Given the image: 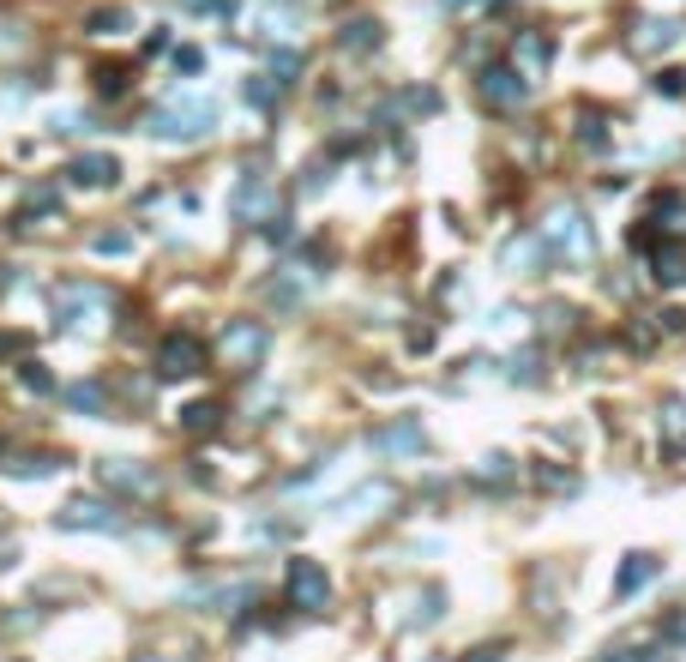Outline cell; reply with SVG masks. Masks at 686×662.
I'll return each instance as SVG.
<instances>
[{
    "label": "cell",
    "mask_w": 686,
    "mask_h": 662,
    "mask_svg": "<svg viewBox=\"0 0 686 662\" xmlns=\"http://www.w3.org/2000/svg\"><path fill=\"white\" fill-rule=\"evenodd\" d=\"M211 127H217V102L211 97H175V102H163L157 115H151V133H157L163 144H193V139H205Z\"/></svg>",
    "instance_id": "6da1fadb"
},
{
    "label": "cell",
    "mask_w": 686,
    "mask_h": 662,
    "mask_svg": "<svg viewBox=\"0 0 686 662\" xmlns=\"http://www.w3.org/2000/svg\"><path fill=\"white\" fill-rule=\"evenodd\" d=\"M542 247H548V260H566V265H584L590 253H596V235H590L584 211H572V205H560V211H548L542 230Z\"/></svg>",
    "instance_id": "7a4b0ae2"
},
{
    "label": "cell",
    "mask_w": 686,
    "mask_h": 662,
    "mask_svg": "<svg viewBox=\"0 0 686 662\" xmlns=\"http://www.w3.org/2000/svg\"><path fill=\"white\" fill-rule=\"evenodd\" d=\"M102 314H109V289H102V283L67 277V283L55 289V326L60 331H85V326H97Z\"/></svg>",
    "instance_id": "3957f363"
},
{
    "label": "cell",
    "mask_w": 686,
    "mask_h": 662,
    "mask_svg": "<svg viewBox=\"0 0 686 662\" xmlns=\"http://www.w3.org/2000/svg\"><path fill=\"white\" fill-rule=\"evenodd\" d=\"M223 361L235 368V374H253V368H265V349H272V331L259 326V319H229L223 326Z\"/></svg>",
    "instance_id": "277c9868"
},
{
    "label": "cell",
    "mask_w": 686,
    "mask_h": 662,
    "mask_svg": "<svg viewBox=\"0 0 686 662\" xmlns=\"http://www.w3.org/2000/svg\"><path fill=\"white\" fill-rule=\"evenodd\" d=\"M284 603L289 608H301V614H319V608L331 603V578H326V566L319 561H289V572H284Z\"/></svg>",
    "instance_id": "5b68a950"
},
{
    "label": "cell",
    "mask_w": 686,
    "mask_h": 662,
    "mask_svg": "<svg viewBox=\"0 0 686 662\" xmlns=\"http://www.w3.org/2000/svg\"><path fill=\"white\" fill-rule=\"evenodd\" d=\"M157 374L163 379H193L205 374V344L193 337V331H169L157 344Z\"/></svg>",
    "instance_id": "8992f818"
},
{
    "label": "cell",
    "mask_w": 686,
    "mask_h": 662,
    "mask_svg": "<svg viewBox=\"0 0 686 662\" xmlns=\"http://www.w3.org/2000/svg\"><path fill=\"white\" fill-rule=\"evenodd\" d=\"M229 211L241 217V223H259V230H265V223H272V217H277V193L265 187L259 175H241V187H235V199H229Z\"/></svg>",
    "instance_id": "52a82bcc"
},
{
    "label": "cell",
    "mask_w": 686,
    "mask_h": 662,
    "mask_svg": "<svg viewBox=\"0 0 686 662\" xmlns=\"http://www.w3.org/2000/svg\"><path fill=\"white\" fill-rule=\"evenodd\" d=\"M60 530H121V512H114L109 500H67L55 512Z\"/></svg>",
    "instance_id": "ba28073f"
},
{
    "label": "cell",
    "mask_w": 686,
    "mask_h": 662,
    "mask_svg": "<svg viewBox=\"0 0 686 662\" xmlns=\"http://www.w3.org/2000/svg\"><path fill=\"white\" fill-rule=\"evenodd\" d=\"M97 475L109 482V488H121V494H139V500H151V494H157V470H145V464H127V458H102V464H97Z\"/></svg>",
    "instance_id": "9c48e42d"
},
{
    "label": "cell",
    "mask_w": 686,
    "mask_h": 662,
    "mask_svg": "<svg viewBox=\"0 0 686 662\" xmlns=\"http://www.w3.org/2000/svg\"><path fill=\"white\" fill-rule=\"evenodd\" d=\"M482 97L494 102V109H518V102L530 97V79L518 67H488L482 72Z\"/></svg>",
    "instance_id": "30bf717a"
},
{
    "label": "cell",
    "mask_w": 686,
    "mask_h": 662,
    "mask_svg": "<svg viewBox=\"0 0 686 662\" xmlns=\"http://www.w3.org/2000/svg\"><path fill=\"white\" fill-rule=\"evenodd\" d=\"M657 572H662L657 554H627V561H620V572H615V596H620V603H627V596H638Z\"/></svg>",
    "instance_id": "8fae6325"
},
{
    "label": "cell",
    "mask_w": 686,
    "mask_h": 662,
    "mask_svg": "<svg viewBox=\"0 0 686 662\" xmlns=\"http://www.w3.org/2000/svg\"><path fill=\"white\" fill-rule=\"evenodd\" d=\"M681 43V25H674V18H638V25H632V48H638V55H662V48H674Z\"/></svg>",
    "instance_id": "7c38bea8"
},
{
    "label": "cell",
    "mask_w": 686,
    "mask_h": 662,
    "mask_svg": "<svg viewBox=\"0 0 686 662\" xmlns=\"http://www.w3.org/2000/svg\"><path fill=\"white\" fill-rule=\"evenodd\" d=\"M548 55H554V43H548V37H536V30H518V43H512V67L524 72V79H542Z\"/></svg>",
    "instance_id": "4fadbf2b"
},
{
    "label": "cell",
    "mask_w": 686,
    "mask_h": 662,
    "mask_svg": "<svg viewBox=\"0 0 686 662\" xmlns=\"http://www.w3.org/2000/svg\"><path fill=\"white\" fill-rule=\"evenodd\" d=\"M67 175H72V187H114V175H121V163H114L109 151H91V157H79Z\"/></svg>",
    "instance_id": "5bb4252c"
},
{
    "label": "cell",
    "mask_w": 686,
    "mask_h": 662,
    "mask_svg": "<svg viewBox=\"0 0 686 662\" xmlns=\"http://www.w3.org/2000/svg\"><path fill=\"white\" fill-rule=\"evenodd\" d=\"M650 277L657 283H686V241H662L650 253Z\"/></svg>",
    "instance_id": "9a60e30c"
},
{
    "label": "cell",
    "mask_w": 686,
    "mask_h": 662,
    "mask_svg": "<svg viewBox=\"0 0 686 662\" xmlns=\"http://www.w3.org/2000/svg\"><path fill=\"white\" fill-rule=\"evenodd\" d=\"M662 446H669V458L686 452V398H662Z\"/></svg>",
    "instance_id": "2e32d148"
},
{
    "label": "cell",
    "mask_w": 686,
    "mask_h": 662,
    "mask_svg": "<svg viewBox=\"0 0 686 662\" xmlns=\"http://www.w3.org/2000/svg\"><path fill=\"white\" fill-rule=\"evenodd\" d=\"M373 446L380 452H422L428 440H422V422H391V428L373 433Z\"/></svg>",
    "instance_id": "e0dca14e"
},
{
    "label": "cell",
    "mask_w": 686,
    "mask_h": 662,
    "mask_svg": "<svg viewBox=\"0 0 686 662\" xmlns=\"http://www.w3.org/2000/svg\"><path fill=\"white\" fill-rule=\"evenodd\" d=\"M67 403L85 410V416H102V410H109V386H102V379H79V386H67Z\"/></svg>",
    "instance_id": "ac0fdd59"
},
{
    "label": "cell",
    "mask_w": 686,
    "mask_h": 662,
    "mask_svg": "<svg viewBox=\"0 0 686 662\" xmlns=\"http://www.w3.org/2000/svg\"><path fill=\"white\" fill-rule=\"evenodd\" d=\"M217 422H223V403H217V398H199V403H187V410H181V428L187 433H217Z\"/></svg>",
    "instance_id": "d6986e66"
},
{
    "label": "cell",
    "mask_w": 686,
    "mask_h": 662,
    "mask_svg": "<svg viewBox=\"0 0 686 662\" xmlns=\"http://www.w3.org/2000/svg\"><path fill=\"white\" fill-rule=\"evenodd\" d=\"M536 260H548L542 235H530V241H506V253H500V265H506V272H524V265H536Z\"/></svg>",
    "instance_id": "ffe728a7"
},
{
    "label": "cell",
    "mask_w": 686,
    "mask_h": 662,
    "mask_svg": "<svg viewBox=\"0 0 686 662\" xmlns=\"http://www.w3.org/2000/svg\"><path fill=\"white\" fill-rule=\"evenodd\" d=\"M284 85H289V79H277V72H259L253 85H247V102H259V109H272V102L284 97Z\"/></svg>",
    "instance_id": "44dd1931"
},
{
    "label": "cell",
    "mask_w": 686,
    "mask_h": 662,
    "mask_svg": "<svg viewBox=\"0 0 686 662\" xmlns=\"http://www.w3.org/2000/svg\"><path fill=\"white\" fill-rule=\"evenodd\" d=\"M18 386L37 391V398H48V391H55V374H48L43 361H25V368H18Z\"/></svg>",
    "instance_id": "7402d4cb"
},
{
    "label": "cell",
    "mask_w": 686,
    "mask_h": 662,
    "mask_svg": "<svg viewBox=\"0 0 686 662\" xmlns=\"http://www.w3.org/2000/svg\"><path fill=\"white\" fill-rule=\"evenodd\" d=\"M343 43L349 48H380V18H356V25L343 30Z\"/></svg>",
    "instance_id": "603a6c76"
},
{
    "label": "cell",
    "mask_w": 686,
    "mask_h": 662,
    "mask_svg": "<svg viewBox=\"0 0 686 662\" xmlns=\"http://www.w3.org/2000/svg\"><path fill=\"white\" fill-rule=\"evenodd\" d=\"M97 91L102 97H121V91H127V67H121V60H102L97 67Z\"/></svg>",
    "instance_id": "cb8c5ba5"
},
{
    "label": "cell",
    "mask_w": 686,
    "mask_h": 662,
    "mask_svg": "<svg viewBox=\"0 0 686 662\" xmlns=\"http://www.w3.org/2000/svg\"><path fill=\"white\" fill-rule=\"evenodd\" d=\"M133 25V13H121V6H102V13H91V30L97 37H114V30H127Z\"/></svg>",
    "instance_id": "d4e9b609"
},
{
    "label": "cell",
    "mask_w": 686,
    "mask_h": 662,
    "mask_svg": "<svg viewBox=\"0 0 686 662\" xmlns=\"http://www.w3.org/2000/svg\"><path fill=\"white\" fill-rule=\"evenodd\" d=\"M91 253H133V235L127 230H102V235H91Z\"/></svg>",
    "instance_id": "484cf974"
},
{
    "label": "cell",
    "mask_w": 686,
    "mask_h": 662,
    "mask_svg": "<svg viewBox=\"0 0 686 662\" xmlns=\"http://www.w3.org/2000/svg\"><path fill=\"white\" fill-rule=\"evenodd\" d=\"M187 13H211V18H235V6L241 0H181Z\"/></svg>",
    "instance_id": "4316f807"
},
{
    "label": "cell",
    "mask_w": 686,
    "mask_h": 662,
    "mask_svg": "<svg viewBox=\"0 0 686 662\" xmlns=\"http://www.w3.org/2000/svg\"><path fill=\"white\" fill-rule=\"evenodd\" d=\"M506 475H512V458H506V452H488L482 458V482H506Z\"/></svg>",
    "instance_id": "83f0119b"
},
{
    "label": "cell",
    "mask_w": 686,
    "mask_h": 662,
    "mask_svg": "<svg viewBox=\"0 0 686 662\" xmlns=\"http://www.w3.org/2000/svg\"><path fill=\"white\" fill-rule=\"evenodd\" d=\"M657 91H662V97H686V72H657Z\"/></svg>",
    "instance_id": "f1b7e54d"
},
{
    "label": "cell",
    "mask_w": 686,
    "mask_h": 662,
    "mask_svg": "<svg viewBox=\"0 0 686 662\" xmlns=\"http://www.w3.org/2000/svg\"><path fill=\"white\" fill-rule=\"evenodd\" d=\"M265 241H277V247H289V241H295V230H289V217H272V223H265Z\"/></svg>",
    "instance_id": "f546056e"
},
{
    "label": "cell",
    "mask_w": 686,
    "mask_h": 662,
    "mask_svg": "<svg viewBox=\"0 0 686 662\" xmlns=\"http://www.w3.org/2000/svg\"><path fill=\"white\" fill-rule=\"evenodd\" d=\"M662 638H669V645H686V608H681V614H669V620H662Z\"/></svg>",
    "instance_id": "4dcf8cb0"
},
{
    "label": "cell",
    "mask_w": 686,
    "mask_h": 662,
    "mask_svg": "<svg viewBox=\"0 0 686 662\" xmlns=\"http://www.w3.org/2000/svg\"><path fill=\"white\" fill-rule=\"evenodd\" d=\"M512 379H524V386L536 379V356H530V349H524V356H512Z\"/></svg>",
    "instance_id": "1f68e13d"
},
{
    "label": "cell",
    "mask_w": 686,
    "mask_h": 662,
    "mask_svg": "<svg viewBox=\"0 0 686 662\" xmlns=\"http://www.w3.org/2000/svg\"><path fill=\"white\" fill-rule=\"evenodd\" d=\"M175 67H181V72H199L205 55H199V48H175Z\"/></svg>",
    "instance_id": "d6a6232c"
},
{
    "label": "cell",
    "mask_w": 686,
    "mask_h": 662,
    "mask_svg": "<svg viewBox=\"0 0 686 662\" xmlns=\"http://www.w3.org/2000/svg\"><path fill=\"white\" fill-rule=\"evenodd\" d=\"M18 349H25V331H0V361L18 356Z\"/></svg>",
    "instance_id": "836d02e7"
},
{
    "label": "cell",
    "mask_w": 686,
    "mask_h": 662,
    "mask_svg": "<svg viewBox=\"0 0 686 662\" xmlns=\"http://www.w3.org/2000/svg\"><path fill=\"white\" fill-rule=\"evenodd\" d=\"M578 139H584V144H602V139H608V133H602V121H596V115H584V127H578Z\"/></svg>",
    "instance_id": "e575fe53"
},
{
    "label": "cell",
    "mask_w": 686,
    "mask_h": 662,
    "mask_svg": "<svg viewBox=\"0 0 686 662\" xmlns=\"http://www.w3.org/2000/svg\"><path fill=\"white\" fill-rule=\"evenodd\" d=\"M536 482H542V488H572L566 470H536Z\"/></svg>",
    "instance_id": "d590c367"
},
{
    "label": "cell",
    "mask_w": 686,
    "mask_h": 662,
    "mask_svg": "<svg viewBox=\"0 0 686 662\" xmlns=\"http://www.w3.org/2000/svg\"><path fill=\"white\" fill-rule=\"evenodd\" d=\"M662 319V331H686V314H681V307H669V314H657Z\"/></svg>",
    "instance_id": "8d00e7d4"
},
{
    "label": "cell",
    "mask_w": 686,
    "mask_h": 662,
    "mask_svg": "<svg viewBox=\"0 0 686 662\" xmlns=\"http://www.w3.org/2000/svg\"><path fill=\"white\" fill-rule=\"evenodd\" d=\"M608 662H627V657H620V650H615V657H608Z\"/></svg>",
    "instance_id": "74e56055"
}]
</instances>
